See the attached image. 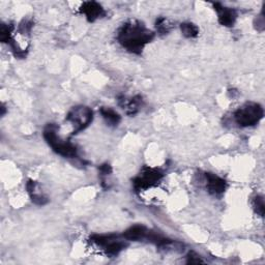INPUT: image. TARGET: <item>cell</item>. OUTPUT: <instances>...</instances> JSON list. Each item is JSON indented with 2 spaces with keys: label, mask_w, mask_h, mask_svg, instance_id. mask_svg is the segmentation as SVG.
Returning a JSON list of instances; mask_svg holds the SVG:
<instances>
[{
  "label": "cell",
  "mask_w": 265,
  "mask_h": 265,
  "mask_svg": "<svg viewBox=\"0 0 265 265\" xmlns=\"http://www.w3.org/2000/svg\"><path fill=\"white\" fill-rule=\"evenodd\" d=\"M206 179H207V189L211 194L218 195L222 194L226 189V182L221 177L217 176L216 174L206 173Z\"/></svg>",
  "instance_id": "obj_8"
},
{
  "label": "cell",
  "mask_w": 265,
  "mask_h": 265,
  "mask_svg": "<svg viewBox=\"0 0 265 265\" xmlns=\"http://www.w3.org/2000/svg\"><path fill=\"white\" fill-rule=\"evenodd\" d=\"M44 137L46 141L52 146L53 150L60 155H64L66 157H76L77 156V149L74 145H72L69 142L61 141L56 133V127L53 125H49L45 132Z\"/></svg>",
  "instance_id": "obj_2"
},
{
  "label": "cell",
  "mask_w": 265,
  "mask_h": 265,
  "mask_svg": "<svg viewBox=\"0 0 265 265\" xmlns=\"http://www.w3.org/2000/svg\"><path fill=\"white\" fill-rule=\"evenodd\" d=\"M152 37L153 33L151 31L146 29L144 25L135 21L124 24L118 33L119 43L134 53H140Z\"/></svg>",
  "instance_id": "obj_1"
},
{
  "label": "cell",
  "mask_w": 265,
  "mask_h": 265,
  "mask_svg": "<svg viewBox=\"0 0 265 265\" xmlns=\"http://www.w3.org/2000/svg\"><path fill=\"white\" fill-rule=\"evenodd\" d=\"M99 171L103 175H107V174H109L112 171V169H111V167L109 165L106 164V165H101L99 167Z\"/></svg>",
  "instance_id": "obj_14"
},
{
  "label": "cell",
  "mask_w": 265,
  "mask_h": 265,
  "mask_svg": "<svg viewBox=\"0 0 265 265\" xmlns=\"http://www.w3.org/2000/svg\"><path fill=\"white\" fill-rule=\"evenodd\" d=\"M92 111L88 107L79 106L73 108L67 116V119L74 126V134L87 128L92 121Z\"/></svg>",
  "instance_id": "obj_4"
},
{
  "label": "cell",
  "mask_w": 265,
  "mask_h": 265,
  "mask_svg": "<svg viewBox=\"0 0 265 265\" xmlns=\"http://www.w3.org/2000/svg\"><path fill=\"white\" fill-rule=\"evenodd\" d=\"M263 109L260 105L250 103L244 105L234 113V118L237 124L241 127L254 126L262 119Z\"/></svg>",
  "instance_id": "obj_3"
},
{
  "label": "cell",
  "mask_w": 265,
  "mask_h": 265,
  "mask_svg": "<svg viewBox=\"0 0 265 265\" xmlns=\"http://www.w3.org/2000/svg\"><path fill=\"white\" fill-rule=\"evenodd\" d=\"M100 113L103 115L107 124H109L110 126H117L119 124L120 116L114 110L110 108H101Z\"/></svg>",
  "instance_id": "obj_10"
},
{
  "label": "cell",
  "mask_w": 265,
  "mask_h": 265,
  "mask_svg": "<svg viewBox=\"0 0 265 265\" xmlns=\"http://www.w3.org/2000/svg\"><path fill=\"white\" fill-rule=\"evenodd\" d=\"M162 177H163V173L160 170L152 169V168H145L143 171H142V174L134 180V186L137 190L147 189L155 185Z\"/></svg>",
  "instance_id": "obj_5"
},
{
  "label": "cell",
  "mask_w": 265,
  "mask_h": 265,
  "mask_svg": "<svg viewBox=\"0 0 265 265\" xmlns=\"http://www.w3.org/2000/svg\"><path fill=\"white\" fill-rule=\"evenodd\" d=\"M215 9L219 13V21L224 26H232L235 22L236 13L235 11L221 6L220 4H215Z\"/></svg>",
  "instance_id": "obj_7"
},
{
  "label": "cell",
  "mask_w": 265,
  "mask_h": 265,
  "mask_svg": "<svg viewBox=\"0 0 265 265\" xmlns=\"http://www.w3.org/2000/svg\"><path fill=\"white\" fill-rule=\"evenodd\" d=\"M188 263L198 264V263H203V260H201L200 257L198 255H196L195 253H191L188 257Z\"/></svg>",
  "instance_id": "obj_13"
},
{
  "label": "cell",
  "mask_w": 265,
  "mask_h": 265,
  "mask_svg": "<svg viewBox=\"0 0 265 265\" xmlns=\"http://www.w3.org/2000/svg\"><path fill=\"white\" fill-rule=\"evenodd\" d=\"M182 34L186 37H195L199 33V29L196 25L192 23H182L180 26Z\"/></svg>",
  "instance_id": "obj_11"
},
{
  "label": "cell",
  "mask_w": 265,
  "mask_h": 265,
  "mask_svg": "<svg viewBox=\"0 0 265 265\" xmlns=\"http://www.w3.org/2000/svg\"><path fill=\"white\" fill-rule=\"evenodd\" d=\"M80 11H81V13L86 16L87 20L90 22L94 21V20L100 18L101 16L104 15V9L94 2L84 3L82 5V7H81Z\"/></svg>",
  "instance_id": "obj_6"
},
{
  "label": "cell",
  "mask_w": 265,
  "mask_h": 265,
  "mask_svg": "<svg viewBox=\"0 0 265 265\" xmlns=\"http://www.w3.org/2000/svg\"><path fill=\"white\" fill-rule=\"evenodd\" d=\"M254 207L255 210L258 215H260L261 217L264 216V201L262 197H256L254 200Z\"/></svg>",
  "instance_id": "obj_12"
},
{
  "label": "cell",
  "mask_w": 265,
  "mask_h": 265,
  "mask_svg": "<svg viewBox=\"0 0 265 265\" xmlns=\"http://www.w3.org/2000/svg\"><path fill=\"white\" fill-rule=\"evenodd\" d=\"M147 234H148V230L144 226L136 225V226H133L130 229H128L124 233V237L128 240H136L137 241V240L146 238Z\"/></svg>",
  "instance_id": "obj_9"
}]
</instances>
